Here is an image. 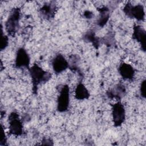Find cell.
<instances>
[{
  "label": "cell",
  "instance_id": "obj_1",
  "mask_svg": "<svg viewBox=\"0 0 146 146\" xmlns=\"http://www.w3.org/2000/svg\"><path fill=\"white\" fill-rule=\"evenodd\" d=\"M33 84V94H37L38 87L40 84H43L50 80L52 75L50 72L44 71L37 64H34L28 69Z\"/></svg>",
  "mask_w": 146,
  "mask_h": 146
},
{
  "label": "cell",
  "instance_id": "obj_2",
  "mask_svg": "<svg viewBox=\"0 0 146 146\" xmlns=\"http://www.w3.org/2000/svg\"><path fill=\"white\" fill-rule=\"evenodd\" d=\"M21 18V10L18 7H14L11 10L5 22V30L7 34L14 36L19 27Z\"/></svg>",
  "mask_w": 146,
  "mask_h": 146
},
{
  "label": "cell",
  "instance_id": "obj_3",
  "mask_svg": "<svg viewBox=\"0 0 146 146\" xmlns=\"http://www.w3.org/2000/svg\"><path fill=\"white\" fill-rule=\"evenodd\" d=\"M123 11L130 18L136 19L138 21H143L145 19L144 7L141 4L133 5L128 2L124 5Z\"/></svg>",
  "mask_w": 146,
  "mask_h": 146
},
{
  "label": "cell",
  "instance_id": "obj_4",
  "mask_svg": "<svg viewBox=\"0 0 146 146\" xmlns=\"http://www.w3.org/2000/svg\"><path fill=\"white\" fill-rule=\"evenodd\" d=\"M112 119L115 127H120L125 120V110L120 101H117L111 106Z\"/></svg>",
  "mask_w": 146,
  "mask_h": 146
},
{
  "label": "cell",
  "instance_id": "obj_5",
  "mask_svg": "<svg viewBox=\"0 0 146 146\" xmlns=\"http://www.w3.org/2000/svg\"><path fill=\"white\" fill-rule=\"evenodd\" d=\"M57 98L56 110L59 112H64L68 110L70 104V88L67 84L62 86Z\"/></svg>",
  "mask_w": 146,
  "mask_h": 146
},
{
  "label": "cell",
  "instance_id": "obj_6",
  "mask_svg": "<svg viewBox=\"0 0 146 146\" xmlns=\"http://www.w3.org/2000/svg\"><path fill=\"white\" fill-rule=\"evenodd\" d=\"M8 119L10 133L16 136L22 135L23 132V125L18 113L15 111L11 112L9 115Z\"/></svg>",
  "mask_w": 146,
  "mask_h": 146
},
{
  "label": "cell",
  "instance_id": "obj_7",
  "mask_svg": "<svg viewBox=\"0 0 146 146\" xmlns=\"http://www.w3.org/2000/svg\"><path fill=\"white\" fill-rule=\"evenodd\" d=\"M30 58L26 50L23 47L19 48L16 52L15 58V67L17 68H30Z\"/></svg>",
  "mask_w": 146,
  "mask_h": 146
},
{
  "label": "cell",
  "instance_id": "obj_8",
  "mask_svg": "<svg viewBox=\"0 0 146 146\" xmlns=\"http://www.w3.org/2000/svg\"><path fill=\"white\" fill-rule=\"evenodd\" d=\"M132 39L139 43L141 50L143 52L146 50V31L143 26L135 25L133 27Z\"/></svg>",
  "mask_w": 146,
  "mask_h": 146
},
{
  "label": "cell",
  "instance_id": "obj_9",
  "mask_svg": "<svg viewBox=\"0 0 146 146\" xmlns=\"http://www.w3.org/2000/svg\"><path fill=\"white\" fill-rule=\"evenodd\" d=\"M57 10V6L54 1H51L44 3L39 9V13L42 18L46 20H50L54 18Z\"/></svg>",
  "mask_w": 146,
  "mask_h": 146
},
{
  "label": "cell",
  "instance_id": "obj_10",
  "mask_svg": "<svg viewBox=\"0 0 146 146\" xmlns=\"http://www.w3.org/2000/svg\"><path fill=\"white\" fill-rule=\"evenodd\" d=\"M52 67L56 74H60L68 68V60L63 55L58 54L55 55L52 60Z\"/></svg>",
  "mask_w": 146,
  "mask_h": 146
},
{
  "label": "cell",
  "instance_id": "obj_11",
  "mask_svg": "<svg viewBox=\"0 0 146 146\" xmlns=\"http://www.w3.org/2000/svg\"><path fill=\"white\" fill-rule=\"evenodd\" d=\"M126 94V89L125 86L121 84L115 85L111 88H109L106 95L107 97L111 99H115L117 101H120L121 99Z\"/></svg>",
  "mask_w": 146,
  "mask_h": 146
},
{
  "label": "cell",
  "instance_id": "obj_12",
  "mask_svg": "<svg viewBox=\"0 0 146 146\" xmlns=\"http://www.w3.org/2000/svg\"><path fill=\"white\" fill-rule=\"evenodd\" d=\"M118 72L124 80H132L135 75V70L132 66L124 62L120 64L118 67Z\"/></svg>",
  "mask_w": 146,
  "mask_h": 146
},
{
  "label": "cell",
  "instance_id": "obj_13",
  "mask_svg": "<svg viewBox=\"0 0 146 146\" xmlns=\"http://www.w3.org/2000/svg\"><path fill=\"white\" fill-rule=\"evenodd\" d=\"M99 11V17L96 21V24L100 27H103L108 22L110 17V11L108 7L107 6H102L98 8Z\"/></svg>",
  "mask_w": 146,
  "mask_h": 146
},
{
  "label": "cell",
  "instance_id": "obj_14",
  "mask_svg": "<svg viewBox=\"0 0 146 146\" xmlns=\"http://www.w3.org/2000/svg\"><path fill=\"white\" fill-rule=\"evenodd\" d=\"M82 39L86 42L90 43L95 48H98L102 43L101 38L96 35L95 33L92 30H89L83 35Z\"/></svg>",
  "mask_w": 146,
  "mask_h": 146
},
{
  "label": "cell",
  "instance_id": "obj_15",
  "mask_svg": "<svg viewBox=\"0 0 146 146\" xmlns=\"http://www.w3.org/2000/svg\"><path fill=\"white\" fill-rule=\"evenodd\" d=\"M90 96V94L84 85V84L80 82L77 84L75 89V98L79 100H83L88 99Z\"/></svg>",
  "mask_w": 146,
  "mask_h": 146
},
{
  "label": "cell",
  "instance_id": "obj_16",
  "mask_svg": "<svg viewBox=\"0 0 146 146\" xmlns=\"http://www.w3.org/2000/svg\"><path fill=\"white\" fill-rule=\"evenodd\" d=\"M79 62H80V58L77 54H72L69 56V59L68 60V68L71 70L72 71L77 72L79 76L82 78V73L81 72L80 69L79 68Z\"/></svg>",
  "mask_w": 146,
  "mask_h": 146
},
{
  "label": "cell",
  "instance_id": "obj_17",
  "mask_svg": "<svg viewBox=\"0 0 146 146\" xmlns=\"http://www.w3.org/2000/svg\"><path fill=\"white\" fill-rule=\"evenodd\" d=\"M115 35L112 32H108L104 36V37L101 38L102 43L104 44L107 47L113 46L115 43Z\"/></svg>",
  "mask_w": 146,
  "mask_h": 146
},
{
  "label": "cell",
  "instance_id": "obj_18",
  "mask_svg": "<svg viewBox=\"0 0 146 146\" xmlns=\"http://www.w3.org/2000/svg\"><path fill=\"white\" fill-rule=\"evenodd\" d=\"M9 44V38L7 35L3 34V31L2 30V40L1 43V50L2 51L5 49Z\"/></svg>",
  "mask_w": 146,
  "mask_h": 146
},
{
  "label": "cell",
  "instance_id": "obj_19",
  "mask_svg": "<svg viewBox=\"0 0 146 146\" xmlns=\"http://www.w3.org/2000/svg\"><path fill=\"white\" fill-rule=\"evenodd\" d=\"M145 86H146V80L145 79H144L141 82L140 86V96L143 98H145Z\"/></svg>",
  "mask_w": 146,
  "mask_h": 146
},
{
  "label": "cell",
  "instance_id": "obj_20",
  "mask_svg": "<svg viewBox=\"0 0 146 146\" xmlns=\"http://www.w3.org/2000/svg\"><path fill=\"white\" fill-rule=\"evenodd\" d=\"M41 144H43V145H53V141L50 138H43L42 140Z\"/></svg>",
  "mask_w": 146,
  "mask_h": 146
},
{
  "label": "cell",
  "instance_id": "obj_21",
  "mask_svg": "<svg viewBox=\"0 0 146 146\" xmlns=\"http://www.w3.org/2000/svg\"><path fill=\"white\" fill-rule=\"evenodd\" d=\"M6 137L4 130L2 128V139H1V141L0 145H6Z\"/></svg>",
  "mask_w": 146,
  "mask_h": 146
},
{
  "label": "cell",
  "instance_id": "obj_22",
  "mask_svg": "<svg viewBox=\"0 0 146 146\" xmlns=\"http://www.w3.org/2000/svg\"><path fill=\"white\" fill-rule=\"evenodd\" d=\"M84 16L85 18H87V19H91L94 17V14L92 11H89V10H86L84 13Z\"/></svg>",
  "mask_w": 146,
  "mask_h": 146
}]
</instances>
